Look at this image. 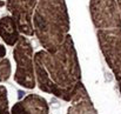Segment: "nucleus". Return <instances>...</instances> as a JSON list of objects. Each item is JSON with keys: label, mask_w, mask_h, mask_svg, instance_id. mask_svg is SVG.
Wrapping results in <instances>:
<instances>
[{"label": "nucleus", "mask_w": 121, "mask_h": 114, "mask_svg": "<svg viewBox=\"0 0 121 114\" xmlns=\"http://www.w3.org/2000/svg\"><path fill=\"white\" fill-rule=\"evenodd\" d=\"M33 28L42 47L54 53L69 34V17L65 0H38Z\"/></svg>", "instance_id": "f03ea898"}, {"label": "nucleus", "mask_w": 121, "mask_h": 114, "mask_svg": "<svg viewBox=\"0 0 121 114\" xmlns=\"http://www.w3.org/2000/svg\"><path fill=\"white\" fill-rule=\"evenodd\" d=\"M17 62L14 80L20 86L32 89L35 87V72L33 65V47L30 40L24 35L20 37L13 51Z\"/></svg>", "instance_id": "7ed1b4c3"}, {"label": "nucleus", "mask_w": 121, "mask_h": 114, "mask_svg": "<svg viewBox=\"0 0 121 114\" xmlns=\"http://www.w3.org/2000/svg\"><path fill=\"white\" fill-rule=\"evenodd\" d=\"M0 37L8 46H14L20 38L19 28L12 17L5 15L0 19Z\"/></svg>", "instance_id": "1a4fd4ad"}, {"label": "nucleus", "mask_w": 121, "mask_h": 114, "mask_svg": "<svg viewBox=\"0 0 121 114\" xmlns=\"http://www.w3.org/2000/svg\"><path fill=\"white\" fill-rule=\"evenodd\" d=\"M11 114H48V105L40 95L28 94L21 101L14 104Z\"/></svg>", "instance_id": "6e6552de"}, {"label": "nucleus", "mask_w": 121, "mask_h": 114, "mask_svg": "<svg viewBox=\"0 0 121 114\" xmlns=\"http://www.w3.org/2000/svg\"><path fill=\"white\" fill-rule=\"evenodd\" d=\"M89 11L98 30L121 28V14L117 0H91Z\"/></svg>", "instance_id": "39448f33"}, {"label": "nucleus", "mask_w": 121, "mask_h": 114, "mask_svg": "<svg viewBox=\"0 0 121 114\" xmlns=\"http://www.w3.org/2000/svg\"><path fill=\"white\" fill-rule=\"evenodd\" d=\"M66 114H98L81 81L77 85L73 92L71 99V106L68 107V111Z\"/></svg>", "instance_id": "0eeeda50"}, {"label": "nucleus", "mask_w": 121, "mask_h": 114, "mask_svg": "<svg viewBox=\"0 0 121 114\" xmlns=\"http://www.w3.org/2000/svg\"><path fill=\"white\" fill-rule=\"evenodd\" d=\"M35 78L42 92L71 101L77 85L80 82L81 70L71 34H67L60 47L51 53L42 49L34 55Z\"/></svg>", "instance_id": "f257e3e1"}, {"label": "nucleus", "mask_w": 121, "mask_h": 114, "mask_svg": "<svg viewBox=\"0 0 121 114\" xmlns=\"http://www.w3.org/2000/svg\"><path fill=\"white\" fill-rule=\"evenodd\" d=\"M118 2V6H119V11H120V14H121V0H117Z\"/></svg>", "instance_id": "ddd939ff"}, {"label": "nucleus", "mask_w": 121, "mask_h": 114, "mask_svg": "<svg viewBox=\"0 0 121 114\" xmlns=\"http://www.w3.org/2000/svg\"><path fill=\"white\" fill-rule=\"evenodd\" d=\"M38 0H7L6 6L15 20L19 32L26 35H33V12Z\"/></svg>", "instance_id": "423d86ee"}, {"label": "nucleus", "mask_w": 121, "mask_h": 114, "mask_svg": "<svg viewBox=\"0 0 121 114\" xmlns=\"http://www.w3.org/2000/svg\"><path fill=\"white\" fill-rule=\"evenodd\" d=\"M0 114H11L8 111L7 89L5 86H0Z\"/></svg>", "instance_id": "9d476101"}, {"label": "nucleus", "mask_w": 121, "mask_h": 114, "mask_svg": "<svg viewBox=\"0 0 121 114\" xmlns=\"http://www.w3.org/2000/svg\"><path fill=\"white\" fill-rule=\"evenodd\" d=\"M11 75V62L8 59H2L0 61V81H6Z\"/></svg>", "instance_id": "9b49d317"}, {"label": "nucleus", "mask_w": 121, "mask_h": 114, "mask_svg": "<svg viewBox=\"0 0 121 114\" xmlns=\"http://www.w3.org/2000/svg\"><path fill=\"white\" fill-rule=\"evenodd\" d=\"M6 55V48L0 44V58H4Z\"/></svg>", "instance_id": "f8f14e48"}, {"label": "nucleus", "mask_w": 121, "mask_h": 114, "mask_svg": "<svg viewBox=\"0 0 121 114\" xmlns=\"http://www.w3.org/2000/svg\"><path fill=\"white\" fill-rule=\"evenodd\" d=\"M98 40L105 60L114 73L121 91V28L98 30Z\"/></svg>", "instance_id": "20e7f679"}]
</instances>
